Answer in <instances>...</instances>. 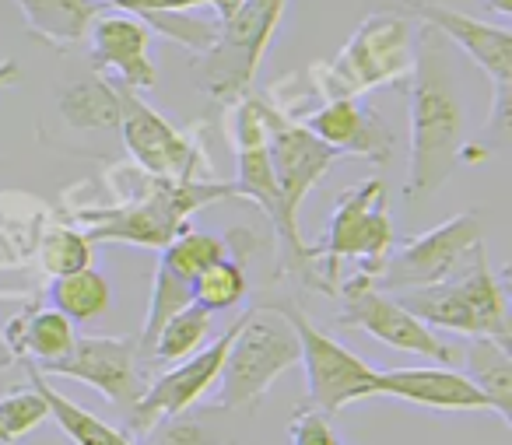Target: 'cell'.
<instances>
[{
  "mask_svg": "<svg viewBox=\"0 0 512 445\" xmlns=\"http://www.w3.org/2000/svg\"><path fill=\"white\" fill-rule=\"evenodd\" d=\"M404 85L411 102V162L404 193L411 204H418L449 183L467 144L453 53L446 39L428 25H421L414 39V64Z\"/></svg>",
  "mask_w": 512,
  "mask_h": 445,
  "instance_id": "obj_1",
  "label": "cell"
},
{
  "mask_svg": "<svg viewBox=\"0 0 512 445\" xmlns=\"http://www.w3.org/2000/svg\"><path fill=\"white\" fill-rule=\"evenodd\" d=\"M106 183L113 186V204L71 207L81 221L88 242H130L162 253L179 232L190 228V218L214 200L235 197L232 183H169L141 172L137 165H109Z\"/></svg>",
  "mask_w": 512,
  "mask_h": 445,
  "instance_id": "obj_2",
  "label": "cell"
},
{
  "mask_svg": "<svg viewBox=\"0 0 512 445\" xmlns=\"http://www.w3.org/2000/svg\"><path fill=\"white\" fill-rule=\"evenodd\" d=\"M414 39L411 25L397 11H376L362 18L355 36L344 43L337 60L309 67V88L316 95V106L337 99H362L365 92L390 88L411 74Z\"/></svg>",
  "mask_w": 512,
  "mask_h": 445,
  "instance_id": "obj_3",
  "label": "cell"
},
{
  "mask_svg": "<svg viewBox=\"0 0 512 445\" xmlns=\"http://www.w3.org/2000/svg\"><path fill=\"white\" fill-rule=\"evenodd\" d=\"M393 242H397V232H393L390 221V193H386L383 179H362V183L348 186L337 197L323 242L313 249L320 291L323 295H337V288L344 281L341 267L348 260H355L362 267L358 274L376 277Z\"/></svg>",
  "mask_w": 512,
  "mask_h": 445,
  "instance_id": "obj_4",
  "label": "cell"
},
{
  "mask_svg": "<svg viewBox=\"0 0 512 445\" xmlns=\"http://www.w3.org/2000/svg\"><path fill=\"white\" fill-rule=\"evenodd\" d=\"M428 330H453L463 337H491L509 347V291L505 274H495L488 249H477L474 260L435 288L393 295Z\"/></svg>",
  "mask_w": 512,
  "mask_h": 445,
  "instance_id": "obj_5",
  "label": "cell"
},
{
  "mask_svg": "<svg viewBox=\"0 0 512 445\" xmlns=\"http://www.w3.org/2000/svg\"><path fill=\"white\" fill-rule=\"evenodd\" d=\"M285 11L288 0H242L232 18L218 22L211 50L193 57L190 64L193 81L207 99L218 106H235L253 92L256 71L264 64Z\"/></svg>",
  "mask_w": 512,
  "mask_h": 445,
  "instance_id": "obj_6",
  "label": "cell"
},
{
  "mask_svg": "<svg viewBox=\"0 0 512 445\" xmlns=\"http://www.w3.org/2000/svg\"><path fill=\"white\" fill-rule=\"evenodd\" d=\"M235 197L253 200L260 211L271 218L274 235H278V277H299L313 291H320V277H316L313 249L302 242L299 225H292L281 204L278 183H274L271 162H267V134H264V116H260V95L249 92L242 102H235Z\"/></svg>",
  "mask_w": 512,
  "mask_h": 445,
  "instance_id": "obj_7",
  "label": "cell"
},
{
  "mask_svg": "<svg viewBox=\"0 0 512 445\" xmlns=\"http://www.w3.org/2000/svg\"><path fill=\"white\" fill-rule=\"evenodd\" d=\"M295 365H299L295 330L285 323V316L256 302L225 354V365L214 382L218 400L211 410H253L267 396V389Z\"/></svg>",
  "mask_w": 512,
  "mask_h": 445,
  "instance_id": "obj_8",
  "label": "cell"
},
{
  "mask_svg": "<svg viewBox=\"0 0 512 445\" xmlns=\"http://www.w3.org/2000/svg\"><path fill=\"white\" fill-rule=\"evenodd\" d=\"M477 249H484V218L481 211H460L453 218L439 221L421 235L404 242H393L383 267L369 277L372 288L386 295H404V291L435 288V284L456 277Z\"/></svg>",
  "mask_w": 512,
  "mask_h": 445,
  "instance_id": "obj_9",
  "label": "cell"
},
{
  "mask_svg": "<svg viewBox=\"0 0 512 445\" xmlns=\"http://www.w3.org/2000/svg\"><path fill=\"white\" fill-rule=\"evenodd\" d=\"M267 309H274L278 316H285V323L295 330L299 340V365L306 372L309 386V403L320 407L323 414H341L344 407L358 400L379 396V368H372L362 354H355L351 347H344L341 340H334L330 333H323L313 319L302 312V305L295 302H264Z\"/></svg>",
  "mask_w": 512,
  "mask_h": 445,
  "instance_id": "obj_10",
  "label": "cell"
},
{
  "mask_svg": "<svg viewBox=\"0 0 512 445\" xmlns=\"http://www.w3.org/2000/svg\"><path fill=\"white\" fill-rule=\"evenodd\" d=\"M404 8L421 25L439 32L446 43H456L484 74L491 78V113H488V137L498 144L509 141L512 127V32L505 25L481 22L463 11L442 8L435 0H404Z\"/></svg>",
  "mask_w": 512,
  "mask_h": 445,
  "instance_id": "obj_11",
  "label": "cell"
},
{
  "mask_svg": "<svg viewBox=\"0 0 512 445\" xmlns=\"http://www.w3.org/2000/svg\"><path fill=\"white\" fill-rule=\"evenodd\" d=\"M113 88L116 102H120V127L116 130L123 134V148L137 169L155 179H169V183H211V158L197 137L172 127L137 92L120 85Z\"/></svg>",
  "mask_w": 512,
  "mask_h": 445,
  "instance_id": "obj_12",
  "label": "cell"
},
{
  "mask_svg": "<svg viewBox=\"0 0 512 445\" xmlns=\"http://www.w3.org/2000/svg\"><path fill=\"white\" fill-rule=\"evenodd\" d=\"M341 298V326H355V330L369 333L372 340L397 351L418 354L428 361H453V347L439 337L435 330H428L421 319H414L404 305L386 291L372 288V281L365 274H351L337 288Z\"/></svg>",
  "mask_w": 512,
  "mask_h": 445,
  "instance_id": "obj_13",
  "label": "cell"
},
{
  "mask_svg": "<svg viewBox=\"0 0 512 445\" xmlns=\"http://www.w3.org/2000/svg\"><path fill=\"white\" fill-rule=\"evenodd\" d=\"M249 309H253V305H246V309L235 316V323L228 326L218 340L204 344L197 354H190V358L179 361L176 368L158 375L151 386H144L141 400H137L134 410L127 414V428L134 431V435H144V431H148L155 421H162V417L183 414V410H190L193 403H200L207 393H211L214 382H218V375H221V365H225L228 347H232L239 326L246 323Z\"/></svg>",
  "mask_w": 512,
  "mask_h": 445,
  "instance_id": "obj_14",
  "label": "cell"
},
{
  "mask_svg": "<svg viewBox=\"0 0 512 445\" xmlns=\"http://www.w3.org/2000/svg\"><path fill=\"white\" fill-rule=\"evenodd\" d=\"M141 351H137V333L134 337H78L71 354L50 365L36 368L39 375H64V379L85 382L95 393L106 396L113 407L123 414L134 410V403L144 393V375H141Z\"/></svg>",
  "mask_w": 512,
  "mask_h": 445,
  "instance_id": "obj_15",
  "label": "cell"
},
{
  "mask_svg": "<svg viewBox=\"0 0 512 445\" xmlns=\"http://www.w3.org/2000/svg\"><path fill=\"white\" fill-rule=\"evenodd\" d=\"M260 116H264V134H267V162H271L274 183H278L281 204L292 225H299V207L309 193L316 190V183L327 179V172L334 169L337 155L334 148L309 134L302 123L285 120L281 113H274L260 95Z\"/></svg>",
  "mask_w": 512,
  "mask_h": 445,
  "instance_id": "obj_16",
  "label": "cell"
},
{
  "mask_svg": "<svg viewBox=\"0 0 512 445\" xmlns=\"http://www.w3.org/2000/svg\"><path fill=\"white\" fill-rule=\"evenodd\" d=\"M302 127L313 137H320L327 148H334L337 155L348 158H365L372 165H383L397 151V134L393 127L376 113L372 106H365L362 99H337L323 102L316 113H309L302 120Z\"/></svg>",
  "mask_w": 512,
  "mask_h": 445,
  "instance_id": "obj_17",
  "label": "cell"
},
{
  "mask_svg": "<svg viewBox=\"0 0 512 445\" xmlns=\"http://www.w3.org/2000/svg\"><path fill=\"white\" fill-rule=\"evenodd\" d=\"M151 32L127 15H102L88 32L92 46V67L109 85L130 88V92H151L158 85V67L148 57Z\"/></svg>",
  "mask_w": 512,
  "mask_h": 445,
  "instance_id": "obj_18",
  "label": "cell"
},
{
  "mask_svg": "<svg viewBox=\"0 0 512 445\" xmlns=\"http://www.w3.org/2000/svg\"><path fill=\"white\" fill-rule=\"evenodd\" d=\"M379 396H397V400L432 410H488L491 414V403L481 396V389L467 375L442 365L386 368L379 372Z\"/></svg>",
  "mask_w": 512,
  "mask_h": 445,
  "instance_id": "obj_19",
  "label": "cell"
},
{
  "mask_svg": "<svg viewBox=\"0 0 512 445\" xmlns=\"http://www.w3.org/2000/svg\"><path fill=\"white\" fill-rule=\"evenodd\" d=\"M15 4L25 18V32L57 53L85 43L92 25L109 11L99 0H15Z\"/></svg>",
  "mask_w": 512,
  "mask_h": 445,
  "instance_id": "obj_20",
  "label": "cell"
},
{
  "mask_svg": "<svg viewBox=\"0 0 512 445\" xmlns=\"http://www.w3.org/2000/svg\"><path fill=\"white\" fill-rule=\"evenodd\" d=\"M4 340H8V351L15 361L25 365H50L71 354L74 340V323L67 316H60L57 309H39V305H25L15 319H8L4 326Z\"/></svg>",
  "mask_w": 512,
  "mask_h": 445,
  "instance_id": "obj_21",
  "label": "cell"
},
{
  "mask_svg": "<svg viewBox=\"0 0 512 445\" xmlns=\"http://www.w3.org/2000/svg\"><path fill=\"white\" fill-rule=\"evenodd\" d=\"M25 372H29V386L43 396L50 417L60 424V431H64L74 445H137L127 431L113 428V424L95 417L92 410H85L81 403H74V400H67L64 393H57V389L46 382V375H39L32 365H25Z\"/></svg>",
  "mask_w": 512,
  "mask_h": 445,
  "instance_id": "obj_22",
  "label": "cell"
},
{
  "mask_svg": "<svg viewBox=\"0 0 512 445\" xmlns=\"http://www.w3.org/2000/svg\"><path fill=\"white\" fill-rule=\"evenodd\" d=\"M467 379L491 403V414L512 424V354L491 337H467Z\"/></svg>",
  "mask_w": 512,
  "mask_h": 445,
  "instance_id": "obj_23",
  "label": "cell"
},
{
  "mask_svg": "<svg viewBox=\"0 0 512 445\" xmlns=\"http://www.w3.org/2000/svg\"><path fill=\"white\" fill-rule=\"evenodd\" d=\"M46 298H50V309H57L71 323H88V319H99L109 309L113 288H109V281L99 270L88 267L78 270V274L53 277L50 288H46Z\"/></svg>",
  "mask_w": 512,
  "mask_h": 445,
  "instance_id": "obj_24",
  "label": "cell"
},
{
  "mask_svg": "<svg viewBox=\"0 0 512 445\" xmlns=\"http://www.w3.org/2000/svg\"><path fill=\"white\" fill-rule=\"evenodd\" d=\"M36 260L46 277H67L88 270L95 263V246L81 228L67 225V221H46L36 242Z\"/></svg>",
  "mask_w": 512,
  "mask_h": 445,
  "instance_id": "obj_25",
  "label": "cell"
},
{
  "mask_svg": "<svg viewBox=\"0 0 512 445\" xmlns=\"http://www.w3.org/2000/svg\"><path fill=\"white\" fill-rule=\"evenodd\" d=\"M190 305H193V281H186L183 274H176V270H169L162 260H158L155 274H151L148 319H144V330L137 333V351H141V361H148L158 330H162L176 312L190 309Z\"/></svg>",
  "mask_w": 512,
  "mask_h": 445,
  "instance_id": "obj_26",
  "label": "cell"
},
{
  "mask_svg": "<svg viewBox=\"0 0 512 445\" xmlns=\"http://www.w3.org/2000/svg\"><path fill=\"white\" fill-rule=\"evenodd\" d=\"M60 116L74 130H116L120 127V102L116 88L106 78L78 81L60 95Z\"/></svg>",
  "mask_w": 512,
  "mask_h": 445,
  "instance_id": "obj_27",
  "label": "cell"
},
{
  "mask_svg": "<svg viewBox=\"0 0 512 445\" xmlns=\"http://www.w3.org/2000/svg\"><path fill=\"white\" fill-rule=\"evenodd\" d=\"M246 288H249V281H246L242 260L225 253L221 260H214L211 267H204L197 277H193V305L204 309L207 316L228 312V309H235V305H242Z\"/></svg>",
  "mask_w": 512,
  "mask_h": 445,
  "instance_id": "obj_28",
  "label": "cell"
},
{
  "mask_svg": "<svg viewBox=\"0 0 512 445\" xmlns=\"http://www.w3.org/2000/svg\"><path fill=\"white\" fill-rule=\"evenodd\" d=\"M211 337V316L197 305L176 312L169 323L158 330L155 344H151L148 365H169V361H186L190 354H197Z\"/></svg>",
  "mask_w": 512,
  "mask_h": 445,
  "instance_id": "obj_29",
  "label": "cell"
},
{
  "mask_svg": "<svg viewBox=\"0 0 512 445\" xmlns=\"http://www.w3.org/2000/svg\"><path fill=\"white\" fill-rule=\"evenodd\" d=\"M46 421H50V410L32 386L0 396V445H18L36 428H43Z\"/></svg>",
  "mask_w": 512,
  "mask_h": 445,
  "instance_id": "obj_30",
  "label": "cell"
},
{
  "mask_svg": "<svg viewBox=\"0 0 512 445\" xmlns=\"http://www.w3.org/2000/svg\"><path fill=\"white\" fill-rule=\"evenodd\" d=\"M225 249H228L225 239H214V235H204V232H197V228H186V232H179L176 239L158 253V260L169 270H176V274H183L186 281H193L200 270L211 267L214 260H221Z\"/></svg>",
  "mask_w": 512,
  "mask_h": 445,
  "instance_id": "obj_31",
  "label": "cell"
},
{
  "mask_svg": "<svg viewBox=\"0 0 512 445\" xmlns=\"http://www.w3.org/2000/svg\"><path fill=\"white\" fill-rule=\"evenodd\" d=\"M144 445H228L225 435L211 428L207 421H200L197 414L183 410V414H172L155 421L148 431L141 435Z\"/></svg>",
  "mask_w": 512,
  "mask_h": 445,
  "instance_id": "obj_32",
  "label": "cell"
},
{
  "mask_svg": "<svg viewBox=\"0 0 512 445\" xmlns=\"http://www.w3.org/2000/svg\"><path fill=\"white\" fill-rule=\"evenodd\" d=\"M288 442L292 445H344L334 421H330V414H323L313 403L295 407L292 421H288Z\"/></svg>",
  "mask_w": 512,
  "mask_h": 445,
  "instance_id": "obj_33",
  "label": "cell"
},
{
  "mask_svg": "<svg viewBox=\"0 0 512 445\" xmlns=\"http://www.w3.org/2000/svg\"><path fill=\"white\" fill-rule=\"evenodd\" d=\"M239 8H242V0H211V11L218 15L214 22H225V18H232Z\"/></svg>",
  "mask_w": 512,
  "mask_h": 445,
  "instance_id": "obj_34",
  "label": "cell"
},
{
  "mask_svg": "<svg viewBox=\"0 0 512 445\" xmlns=\"http://www.w3.org/2000/svg\"><path fill=\"white\" fill-rule=\"evenodd\" d=\"M18 78H22V67H18V60H4V64H0V88L15 85Z\"/></svg>",
  "mask_w": 512,
  "mask_h": 445,
  "instance_id": "obj_35",
  "label": "cell"
},
{
  "mask_svg": "<svg viewBox=\"0 0 512 445\" xmlns=\"http://www.w3.org/2000/svg\"><path fill=\"white\" fill-rule=\"evenodd\" d=\"M481 4L491 11V15H498V18H509L512 15V0H481Z\"/></svg>",
  "mask_w": 512,
  "mask_h": 445,
  "instance_id": "obj_36",
  "label": "cell"
},
{
  "mask_svg": "<svg viewBox=\"0 0 512 445\" xmlns=\"http://www.w3.org/2000/svg\"><path fill=\"white\" fill-rule=\"evenodd\" d=\"M8 365H15V358H11L8 340H4V330H0V368H8Z\"/></svg>",
  "mask_w": 512,
  "mask_h": 445,
  "instance_id": "obj_37",
  "label": "cell"
}]
</instances>
